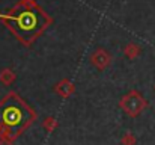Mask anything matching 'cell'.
<instances>
[{
    "label": "cell",
    "instance_id": "2",
    "mask_svg": "<svg viewBox=\"0 0 155 145\" xmlns=\"http://www.w3.org/2000/svg\"><path fill=\"white\" fill-rule=\"evenodd\" d=\"M32 115L29 107H26L17 97L6 98L0 103V126L5 130H20L29 124Z\"/></svg>",
    "mask_w": 155,
    "mask_h": 145
},
{
    "label": "cell",
    "instance_id": "1",
    "mask_svg": "<svg viewBox=\"0 0 155 145\" xmlns=\"http://www.w3.org/2000/svg\"><path fill=\"white\" fill-rule=\"evenodd\" d=\"M0 18H3L9 29L26 43L39 35L50 21L33 0H20L12 9L0 12Z\"/></svg>",
    "mask_w": 155,
    "mask_h": 145
}]
</instances>
